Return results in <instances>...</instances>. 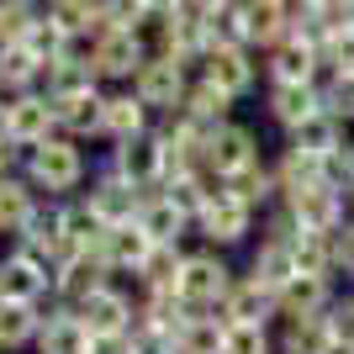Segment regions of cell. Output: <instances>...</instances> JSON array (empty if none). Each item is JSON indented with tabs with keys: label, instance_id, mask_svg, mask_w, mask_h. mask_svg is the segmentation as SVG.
<instances>
[{
	"label": "cell",
	"instance_id": "obj_29",
	"mask_svg": "<svg viewBox=\"0 0 354 354\" xmlns=\"http://www.w3.org/2000/svg\"><path fill=\"white\" fill-rule=\"evenodd\" d=\"M339 286L333 281H317V275H296L291 286L281 291V317H323L333 307Z\"/></svg>",
	"mask_w": 354,
	"mask_h": 354
},
{
	"label": "cell",
	"instance_id": "obj_23",
	"mask_svg": "<svg viewBox=\"0 0 354 354\" xmlns=\"http://www.w3.org/2000/svg\"><path fill=\"white\" fill-rule=\"evenodd\" d=\"M138 227H143L153 243H185V238L196 233V222L185 217V212L175 207V201H164L159 191H148L143 212H138Z\"/></svg>",
	"mask_w": 354,
	"mask_h": 354
},
{
	"label": "cell",
	"instance_id": "obj_42",
	"mask_svg": "<svg viewBox=\"0 0 354 354\" xmlns=\"http://www.w3.org/2000/svg\"><path fill=\"white\" fill-rule=\"evenodd\" d=\"M323 323H328L333 349H339V354H354V296H333V307L323 312Z\"/></svg>",
	"mask_w": 354,
	"mask_h": 354
},
{
	"label": "cell",
	"instance_id": "obj_27",
	"mask_svg": "<svg viewBox=\"0 0 354 354\" xmlns=\"http://www.w3.org/2000/svg\"><path fill=\"white\" fill-rule=\"evenodd\" d=\"M249 6V32H254V53L286 43L296 27V6H281V0H243Z\"/></svg>",
	"mask_w": 354,
	"mask_h": 354
},
{
	"label": "cell",
	"instance_id": "obj_9",
	"mask_svg": "<svg viewBox=\"0 0 354 354\" xmlns=\"http://www.w3.org/2000/svg\"><path fill=\"white\" fill-rule=\"evenodd\" d=\"M53 133H59V106L48 101V95L27 90V95L6 101V138H11V148H37Z\"/></svg>",
	"mask_w": 354,
	"mask_h": 354
},
{
	"label": "cell",
	"instance_id": "obj_37",
	"mask_svg": "<svg viewBox=\"0 0 354 354\" xmlns=\"http://www.w3.org/2000/svg\"><path fill=\"white\" fill-rule=\"evenodd\" d=\"M43 85H48V101H69V95L95 85V69H90V64H74V59H53L48 74H43Z\"/></svg>",
	"mask_w": 354,
	"mask_h": 354
},
{
	"label": "cell",
	"instance_id": "obj_22",
	"mask_svg": "<svg viewBox=\"0 0 354 354\" xmlns=\"http://www.w3.org/2000/svg\"><path fill=\"white\" fill-rule=\"evenodd\" d=\"M37 349L43 354H85L90 349V328L74 307H53L43 317V333H37Z\"/></svg>",
	"mask_w": 354,
	"mask_h": 354
},
{
	"label": "cell",
	"instance_id": "obj_44",
	"mask_svg": "<svg viewBox=\"0 0 354 354\" xmlns=\"http://www.w3.org/2000/svg\"><path fill=\"white\" fill-rule=\"evenodd\" d=\"M127 344H133V354H180L175 349V333H164V328L143 323V317H138V328L127 333Z\"/></svg>",
	"mask_w": 354,
	"mask_h": 354
},
{
	"label": "cell",
	"instance_id": "obj_39",
	"mask_svg": "<svg viewBox=\"0 0 354 354\" xmlns=\"http://www.w3.org/2000/svg\"><path fill=\"white\" fill-rule=\"evenodd\" d=\"M207 21H212V37H217V43H227V48H254V32H249V6H243V0H233L227 11L207 16Z\"/></svg>",
	"mask_w": 354,
	"mask_h": 354
},
{
	"label": "cell",
	"instance_id": "obj_30",
	"mask_svg": "<svg viewBox=\"0 0 354 354\" xmlns=\"http://www.w3.org/2000/svg\"><path fill=\"white\" fill-rule=\"evenodd\" d=\"M227 196H238L243 207H254L259 217H265V212L281 201V191H275V164H270V159H254L249 169H238V175L227 180Z\"/></svg>",
	"mask_w": 354,
	"mask_h": 354
},
{
	"label": "cell",
	"instance_id": "obj_26",
	"mask_svg": "<svg viewBox=\"0 0 354 354\" xmlns=\"http://www.w3.org/2000/svg\"><path fill=\"white\" fill-rule=\"evenodd\" d=\"M275 354H339L323 317H281L275 323Z\"/></svg>",
	"mask_w": 354,
	"mask_h": 354
},
{
	"label": "cell",
	"instance_id": "obj_12",
	"mask_svg": "<svg viewBox=\"0 0 354 354\" xmlns=\"http://www.w3.org/2000/svg\"><path fill=\"white\" fill-rule=\"evenodd\" d=\"M212 317H222V323H259V328H275L281 323V296L265 291V286H254L249 275H238L233 291L222 296L217 307H212Z\"/></svg>",
	"mask_w": 354,
	"mask_h": 354
},
{
	"label": "cell",
	"instance_id": "obj_4",
	"mask_svg": "<svg viewBox=\"0 0 354 354\" xmlns=\"http://www.w3.org/2000/svg\"><path fill=\"white\" fill-rule=\"evenodd\" d=\"M185 90H191V64L180 59H143V69L133 74V95L153 117H175L185 106Z\"/></svg>",
	"mask_w": 354,
	"mask_h": 354
},
{
	"label": "cell",
	"instance_id": "obj_36",
	"mask_svg": "<svg viewBox=\"0 0 354 354\" xmlns=\"http://www.w3.org/2000/svg\"><path fill=\"white\" fill-rule=\"evenodd\" d=\"M222 344H227V323L212 317V312H196L191 323L175 333V349L180 354H222Z\"/></svg>",
	"mask_w": 354,
	"mask_h": 354
},
{
	"label": "cell",
	"instance_id": "obj_13",
	"mask_svg": "<svg viewBox=\"0 0 354 354\" xmlns=\"http://www.w3.org/2000/svg\"><path fill=\"white\" fill-rule=\"evenodd\" d=\"M80 317H85V328L90 333H133L138 328V301L127 291H122L117 281L111 286H101V291L95 296H85V301H80Z\"/></svg>",
	"mask_w": 354,
	"mask_h": 354
},
{
	"label": "cell",
	"instance_id": "obj_48",
	"mask_svg": "<svg viewBox=\"0 0 354 354\" xmlns=\"http://www.w3.org/2000/svg\"><path fill=\"white\" fill-rule=\"evenodd\" d=\"M11 175V143H0V180Z\"/></svg>",
	"mask_w": 354,
	"mask_h": 354
},
{
	"label": "cell",
	"instance_id": "obj_18",
	"mask_svg": "<svg viewBox=\"0 0 354 354\" xmlns=\"http://www.w3.org/2000/svg\"><path fill=\"white\" fill-rule=\"evenodd\" d=\"M265 111L281 133H291V127H301L307 117L323 111V90L317 85H265Z\"/></svg>",
	"mask_w": 354,
	"mask_h": 354
},
{
	"label": "cell",
	"instance_id": "obj_33",
	"mask_svg": "<svg viewBox=\"0 0 354 354\" xmlns=\"http://www.w3.org/2000/svg\"><path fill=\"white\" fill-rule=\"evenodd\" d=\"M233 95H227V90H217L207 80V74H196L191 69V90H185V106H180V111H191V117H201V122H212V127H217V122H233Z\"/></svg>",
	"mask_w": 354,
	"mask_h": 354
},
{
	"label": "cell",
	"instance_id": "obj_16",
	"mask_svg": "<svg viewBox=\"0 0 354 354\" xmlns=\"http://www.w3.org/2000/svg\"><path fill=\"white\" fill-rule=\"evenodd\" d=\"M53 291V270L43 265V259H32V254H6L0 259V301H43V296Z\"/></svg>",
	"mask_w": 354,
	"mask_h": 354
},
{
	"label": "cell",
	"instance_id": "obj_49",
	"mask_svg": "<svg viewBox=\"0 0 354 354\" xmlns=\"http://www.w3.org/2000/svg\"><path fill=\"white\" fill-rule=\"evenodd\" d=\"M0 143H11V138H6V106H0Z\"/></svg>",
	"mask_w": 354,
	"mask_h": 354
},
{
	"label": "cell",
	"instance_id": "obj_17",
	"mask_svg": "<svg viewBox=\"0 0 354 354\" xmlns=\"http://www.w3.org/2000/svg\"><path fill=\"white\" fill-rule=\"evenodd\" d=\"M254 286H265V291L281 296L286 286L296 281V259H291V238H270L259 233L254 238V254H249V270H243Z\"/></svg>",
	"mask_w": 354,
	"mask_h": 354
},
{
	"label": "cell",
	"instance_id": "obj_15",
	"mask_svg": "<svg viewBox=\"0 0 354 354\" xmlns=\"http://www.w3.org/2000/svg\"><path fill=\"white\" fill-rule=\"evenodd\" d=\"M101 286H111V270H106L101 254H69V259L53 270V296H59V307H80V301L95 296Z\"/></svg>",
	"mask_w": 354,
	"mask_h": 354
},
{
	"label": "cell",
	"instance_id": "obj_28",
	"mask_svg": "<svg viewBox=\"0 0 354 354\" xmlns=\"http://www.w3.org/2000/svg\"><path fill=\"white\" fill-rule=\"evenodd\" d=\"M48 21L64 37H101L106 32V6L101 0H48Z\"/></svg>",
	"mask_w": 354,
	"mask_h": 354
},
{
	"label": "cell",
	"instance_id": "obj_11",
	"mask_svg": "<svg viewBox=\"0 0 354 354\" xmlns=\"http://www.w3.org/2000/svg\"><path fill=\"white\" fill-rule=\"evenodd\" d=\"M143 43H138L133 27H106L95 43H90V69H95V80H127L133 85V74L143 69Z\"/></svg>",
	"mask_w": 354,
	"mask_h": 354
},
{
	"label": "cell",
	"instance_id": "obj_2",
	"mask_svg": "<svg viewBox=\"0 0 354 354\" xmlns=\"http://www.w3.org/2000/svg\"><path fill=\"white\" fill-rule=\"evenodd\" d=\"M238 270L227 265L222 249H185V270H180V296L191 301L196 312H212L222 296L233 291Z\"/></svg>",
	"mask_w": 354,
	"mask_h": 354
},
{
	"label": "cell",
	"instance_id": "obj_6",
	"mask_svg": "<svg viewBox=\"0 0 354 354\" xmlns=\"http://www.w3.org/2000/svg\"><path fill=\"white\" fill-rule=\"evenodd\" d=\"M106 164H111L122 180H133L138 191H159L164 175H169V153H164L159 127H153V133H143V138H133V143H117Z\"/></svg>",
	"mask_w": 354,
	"mask_h": 354
},
{
	"label": "cell",
	"instance_id": "obj_45",
	"mask_svg": "<svg viewBox=\"0 0 354 354\" xmlns=\"http://www.w3.org/2000/svg\"><path fill=\"white\" fill-rule=\"evenodd\" d=\"M333 254H339V275L354 281V222H344L339 233H333Z\"/></svg>",
	"mask_w": 354,
	"mask_h": 354
},
{
	"label": "cell",
	"instance_id": "obj_38",
	"mask_svg": "<svg viewBox=\"0 0 354 354\" xmlns=\"http://www.w3.org/2000/svg\"><path fill=\"white\" fill-rule=\"evenodd\" d=\"M37 207V196L27 191V185H21V180H0V233H21V222H27V212Z\"/></svg>",
	"mask_w": 354,
	"mask_h": 354
},
{
	"label": "cell",
	"instance_id": "obj_19",
	"mask_svg": "<svg viewBox=\"0 0 354 354\" xmlns=\"http://www.w3.org/2000/svg\"><path fill=\"white\" fill-rule=\"evenodd\" d=\"M148 249H153V238L138 227V222H122V227H106V238H101V259H106V270L111 275H138L143 270V259H148Z\"/></svg>",
	"mask_w": 354,
	"mask_h": 354
},
{
	"label": "cell",
	"instance_id": "obj_24",
	"mask_svg": "<svg viewBox=\"0 0 354 354\" xmlns=\"http://www.w3.org/2000/svg\"><path fill=\"white\" fill-rule=\"evenodd\" d=\"M59 106V133L64 138H101V122H106V95L95 85L69 95V101H53Z\"/></svg>",
	"mask_w": 354,
	"mask_h": 354
},
{
	"label": "cell",
	"instance_id": "obj_50",
	"mask_svg": "<svg viewBox=\"0 0 354 354\" xmlns=\"http://www.w3.org/2000/svg\"><path fill=\"white\" fill-rule=\"evenodd\" d=\"M281 6H301V0H281Z\"/></svg>",
	"mask_w": 354,
	"mask_h": 354
},
{
	"label": "cell",
	"instance_id": "obj_41",
	"mask_svg": "<svg viewBox=\"0 0 354 354\" xmlns=\"http://www.w3.org/2000/svg\"><path fill=\"white\" fill-rule=\"evenodd\" d=\"M222 354H275V328L233 323V328H227V344H222Z\"/></svg>",
	"mask_w": 354,
	"mask_h": 354
},
{
	"label": "cell",
	"instance_id": "obj_25",
	"mask_svg": "<svg viewBox=\"0 0 354 354\" xmlns=\"http://www.w3.org/2000/svg\"><path fill=\"white\" fill-rule=\"evenodd\" d=\"M180 270H185V243H153L143 259V270H138L133 281L143 296L153 291H180Z\"/></svg>",
	"mask_w": 354,
	"mask_h": 354
},
{
	"label": "cell",
	"instance_id": "obj_7",
	"mask_svg": "<svg viewBox=\"0 0 354 354\" xmlns=\"http://www.w3.org/2000/svg\"><path fill=\"white\" fill-rule=\"evenodd\" d=\"M196 74H207L217 90H227L233 101H243V95H254V90H259V74H265V69H259V53H254V48H227V43H217L207 59L196 64Z\"/></svg>",
	"mask_w": 354,
	"mask_h": 354
},
{
	"label": "cell",
	"instance_id": "obj_43",
	"mask_svg": "<svg viewBox=\"0 0 354 354\" xmlns=\"http://www.w3.org/2000/svg\"><path fill=\"white\" fill-rule=\"evenodd\" d=\"M323 69H328V74H354V21H344V27L328 32V43H323Z\"/></svg>",
	"mask_w": 354,
	"mask_h": 354
},
{
	"label": "cell",
	"instance_id": "obj_5",
	"mask_svg": "<svg viewBox=\"0 0 354 354\" xmlns=\"http://www.w3.org/2000/svg\"><path fill=\"white\" fill-rule=\"evenodd\" d=\"M254 159H265L259 153V133H254L249 122H217L212 127V138H207V153H201V164H207L212 175H222V180H233L238 169H249Z\"/></svg>",
	"mask_w": 354,
	"mask_h": 354
},
{
	"label": "cell",
	"instance_id": "obj_32",
	"mask_svg": "<svg viewBox=\"0 0 354 354\" xmlns=\"http://www.w3.org/2000/svg\"><path fill=\"white\" fill-rule=\"evenodd\" d=\"M43 74H48V64L37 59L27 43H6V48H0V85H6V90L27 95V90L37 85Z\"/></svg>",
	"mask_w": 354,
	"mask_h": 354
},
{
	"label": "cell",
	"instance_id": "obj_1",
	"mask_svg": "<svg viewBox=\"0 0 354 354\" xmlns=\"http://www.w3.org/2000/svg\"><path fill=\"white\" fill-rule=\"evenodd\" d=\"M259 227H265V217L254 207H243L238 196H212L207 201V212L196 217V238L207 243V249H222V254H233V249H243V243H254L259 238Z\"/></svg>",
	"mask_w": 354,
	"mask_h": 354
},
{
	"label": "cell",
	"instance_id": "obj_8",
	"mask_svg": "<svg viewBox=\"0 0 354 354\" xmlns=\"http://www.w3.org/2000/svg\"><path fill=\"white\" fill-rule=\"evenodd\" d=\"M259 69H265V85H317L323 74V53L307 43V37H286V43L265 48L259 53Z\"/></svg>",
	"mask_w": 354,
	"mask_h": 354
},
{
	"label": "cell",
	"instance_id": "obj_40",
	"mask_svg": "<svg viewBox=\"0 0 354 354\" xmlns=\"http://www.w3.org/2000/svg\"><path fill=\"white\" fill-rule=\"evenodd\" d=\"M317 90H323V111H333V117L349 127L354 122V74H317Z\"/></svg>",
	"mask_w": 354,
	"mask_h": 354
},
{
	"label": "cell",
	"instance_id": "obj_47",
	"mask_svg": "<svg viewBox=\"0 0 354 354\" xmlns=\"http://www.w3.org/2000/svg\"><path fill=\"white\" fill-rule=\"evenodd\" d=\"M191 6H196V11H201V16H217V11H227L233 0H191Z\"/></svg>",
	"mask_w": 354,
	"mask_h": 354
},
{
	"label": "cell",
	"instance_id": "obj_31",
	"mask_svg": "<svg viewBox=\"0 0 354 354\" xmlns=\"http://www.w3.org/2000/svg\"><path fill=\"white\" fill-rule=\"evenodd\" d=\"M296 275H317V281H339V254H333V233H296L291 238Z\"/></svg>",
	"mask_w": 354,
	"mask_h": 354
},
{
	"label": "cell",
	"instance_id": "obj_14",
	"mask_svg": "<svg viewBox=\"0 0 354 354\" xmlns=\"http://www.w3.org/2000/svg\"><path fill=\"white\" fill-rule=\"evenodd\" d=\"M286 212H291V222L301 227V233H339L344 222H349V191H328V185H317V191L286 201Z\"/></svg>",
	"mask_w": 354,
	"mask_h": 354
},
{
	"label": "cell",
	"instance_id": "obj_10",
	"mask_svg": "<svg viewBox=\"0 0 354 354\" xmlns=\"http://www.w3.org/2000/svg\"><path fill=\"white\" fill-rule=\"evenodd\" d=\"M85 201H90V212L106 222V227H122V222H138V212H143V201H148V191H138L133 180H122L111 164H106L101 175L90 180V191H85Z\"/></svg>",
	"mask_w": 354,
	"mask_h": 354
},
{
	"label": "cell",
	"instance_id": "obj_51",
	"mask_svg": "<svg viewBox=\"0 0 354 354\" xmlns=\"http://www.w3.org/2000/svg\"><path fill=\"white\" fill-rule=\"evenodd\" d=\"M349 164H354V143H349Z\"/></svg>",
	"mask_w": 354,
	"mask_h": 354
},
{
	"label": "cell",
	"instance_id": "obj_35",
	"mask_svg": "<svg viewBox=\"0 0 354 354\" xmlns=\"http://www.w3.org/2000/svg\"><path fill=\"white\" fill-rule=\"evenodd\" d=\"M43 333V312L32 301H0V349H21Z\"/></svg>",
	"mask_w": 354,
	"mask_h": 354
},
{
	"label": "cell",
	"instance_id": "obj_34",
	"mask_svg": "<svg viewBox=\"0 0 354 354\" xmlns=\"http://www.w3.org/2000/svg\"><path fill=\"white\" fill-rule=\"evenodd\" d=\"M64 238H69L74 254H95L106 238V222L90 212V201L80 196V201H64Z\"/></svg>",
	"mask_w": 354,
	"mask_h": 354
},
{
	"label": "cell",
	"instance_id": "obj_3",
	"mask_svg": "<svg viewBox=\"0 0 354 354\" xmlns=\"http://www.w3.org/2000/svg\"><path fill=\"white\" fill-rule=\"evenodd\" d=\"M27 180L48 196H69L85 180V153L74 148V138H48L27 153Z\"/></svg>",
	"mask_w": 354,
	"mask_h": 354
},
{
	"label": "cell",
	"instance_id": "obj_46",
	"mask_svg": "<svg viewBox=\"0 0 354 354\" xmlns=\"http://www.w3.org/2000/svg\"><path fill=\"white\" fill-rule=\"evenodd\" d=\"M85 354H133V344H127V333H90Z\"/></svg>",
	"mask_w": 354,
	"mask_h": 354
},
{
	"label": "cell",
	"instance_id": "obj_20",
	"mask_svg": "<svg viewBox=\"0 0 354 354\" xmlns=\"http://www.w3.org/2000/svg\"><path fill=\"white\" fill-rule=\"evenodd\" d=\"M344 133H349V127H344L333 111H317V117H307L301 127H291V133H286V148H291V153H301V159H328V153H339V148L349 143Z\"/></svg>",
	"mask_w": 354,
	"mask_h": 354
},
{
	"label": "cell",
	"instance_id": "obj_21",
	"mask_svg": "<svg viewBox=\"0 0 354 354\" xmlns=\"http://www.w3.org/2000/svg\"><path fill=\"white\" fill-rule=\"evenodd\" d=\"M153 133V111L138 101L133 90H122V95H106V122H101V138L111 143H133V138Z\"/></svg>",
	"mask_w": 354,
	"mask_h": 354
}]
</instances>
